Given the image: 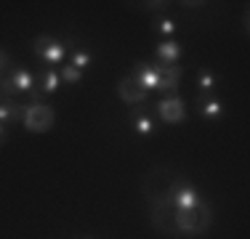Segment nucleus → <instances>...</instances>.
<instances>
[{
  "instance_id": "1",
  "label": "nucleus",
  "mask_w": 250,
  "mask_h": 239,
  "mask_svg": "<svg viewBox=\"0 0 250 239\" xmlns=\"http://www.w3.org/2000/svg\"><path fill=\"white\" fill-rule=\"evenodd\" d=\"M173 220H176V229L181 237H200L205 231H210L213 226V210L208 202H197L194 207L189 210H176L173 213Z\"/></svg>"
},
{
  "instance_id": "2",
  "label": "nucleus",
  "mask_w": 250,
  "mask_h": 239,
  "mask_svg": "<svg viewBox=\"0 0 250 239\" xmlns=\"http://www.w3.org/2000/svg\"><path fill=\"white\" fill-rule=\"evenodd\" d=\"M181 181L170 167H152L144 178H141V194L146 202H168L173 186Z\"/></svg>"
},
{
  "instance_id": "3",
  "label": "nucleus",
  "mask_w": 250,
  "mask_h": 239,
  "mask_svg": "<svg viewBox=\"0 0 250 239\" xmlns=\"http://www.w3.org/2000/svg\"><path fill=\"white\" fill-rule=\"evenodd\" d=\"M53 122H56V112H53L51 104H24V120H21V125H24L27 133H35V136H43L48 133L53 128Z\"/></svg>"
},
{
  "instance_id": "4",
  "label": "nucleus",
  "mask_w": 250,
  "mask_h": 239,
  "mask_svg": "<svg viewBox=\"0 0 250 239\" xmlns=\"http://www.w3.org/2000/svg\"><path fill=\"white\" fill-rule=\"evenodd\" d=\"M32 51H35V56H38L40 61H45L53 69H59V64H62L64 56L69 53L62 40H56L53 35H38L35 43H32Z\"/></svg>"
},
{
  "instance_id": "5",
  "label": "nucleus",
  "mask_w": 250,
  "mask_h": 239,
  "mask_svg": "<svg viewBox=\"0 0 250 239\" xmlns=\"http://www.w3.org/2000/svg\"><path fill=\"white\" fill-rule=\"evenodd\" d=\"M154 117L165 125H178L187 120V104L181 96H165L154 104Z\"/></svg>"
},
{
  "instance_id": "6",
  "label": "nucleus",
  "mask_w": 250,
  "mask_h": 239,
  "mask_svg": "<svg viewBox=\"0 0 250 239\" xmlns=\"http://www.w3.org/2000/svg\"><path fill=\"white\" fill-rule=\"evenodd\" d=\"M173 207L168 202H149V223L165 237H181L173 220Z\"/></svg>"
},
{
  "instance_id": "7",
  "label": "nucleus",
  "mask_w": 250,
  "mask_h": 239,
  "mask_svg": "<svg viewBox=\"0 0 250 239\" xmlns=\"http://www.w3.org/2000/svg\"><path fill=\"white\" fill-rule=\"evenodd\" d=\"M117 99H120L125 106H144L146 99H149V93L139 85V80H136L133 75H125L117 80Z\"/></svg>"
},
{
  "instance_id": "8",
  "label": "nucleus",
  "mask_w": 250,
  "mask_h": 239,
  "mask_svg": "<svg viewBox=\"0 0 250 239\" xmlns=\"http://www.w3.org/2000/svg\"><path fill=\"white\" fill-rule=\"evenodd\" d=\"M200 202V191L197 186H192L189 181H178L173 191H170V197H168V205L173 207V210H189V207H194Z\"/></svg>"
},
{
  "instance_id": "9",
  "label": "nucleus",
  "mask_w": 250,
  "mask_h": 239,
  "mask_svg": "<svg viewBox=\"0 0 250 239\" xmlns=\"http://www.w3.org/2000/svg\"><path fill=\"white\" fill-rule=\"evenodd\" d=\"M130 75L139 80V85L144 88L146 93H157L160 91V82H163V75H160L157 64H146V61H136V67Z\"/></svg>"
},
{
  "instance_id": "10",
  "label": "nucleus",
  "mask_w": 250,
  "mask_h": 239,
  "mask_svg": "<svg viewBox=\"0 0 250 239\" xmlns=\"http://www.w3.org/2000/svg\"><path fill=\"white\" fill-rule=\"evenodd\" d=\"M160 67V75H163V82H160V96H178V88H181V77H184V67L181 64H173V67Z\"/></svg>"
},
{
  "instance_id": "11",
  "label": "nucleus",
  "mask_w": 250,
  "mask_h": 239,
  "mask_svg": "<svg viewBox=\"0 0 250 239\" xmlns=\"http://www.w3.org/2000/svg\"><path fill=\"white\" fill-rule=\"evenodd\" d=\"M184 48L178 40H160L157 45H154V56H157V64H163V67H173L178 64V59H181Z\"/></svg>"
},
{
  "instance_id": "12",
  "label": "nucleus",
  "mask_w": 250,
  "mask_h": 239,
  "mask_svg": "<svg viewBox=\"0 0 250 239\" xmlns=\"http://www.w3.org/2000/svg\"><path fill=\"white\" fill-rule=\"evenodd\" d=\"M8 77H11V82H14V88L19 96H29L32 91H38V88H35V77L27 67H11Z\"/></svg>"
},
{
  "instance_id": "13",
  "label": "nucleus",
  "mask_w": 250,
  "mask_h": 239,
  "mask_svg": "<svg viewBox=\"0 0 250 239\" xmlns=\"http://www.w3.org/2000/svg\"><path fill=\"white\" fill-rule=\"evenodd\" d=\"M197 112L202 120H221L226 106L221 99H216V96H200L197 99Z\"/></svg>"
},
{
  "instance_id": "14",
  "label": "nucleus",
  "mask_w": 250,
  "mask_h": 239,
  "mask_svg": "<svg viewBox=\"0 0 250 239\" xmlns=\"http://www.w3.org/2000/svg\"><path fill=\"white\" fill-rule=\"evenodd\" d=\"M133 130H136V136H141V139H149V136H154L157 122H154V115H149V109L139 106V109L133 112Z\"/></svg>"
},
{
  "instance_id": "15",
  "label": "nucleus",
  "mask_w": 250,
  "mask_h": 239,
  "mask_svg": "<svg viewBox=\"0 0 250 239\" xmlns=\"http://www.w3.org/2000/svg\"><path fill=\"white\" fill-rule=\"evenodd\" d=\"M24 120V104L14 99H3L0 101V122L3 125H16Z\"/></svg>"
},
{
  "instance_id": "16",
  "label": "nucleus",
  "mask_w": 250,
  "mask_h": 239,
  "mask_svg": "<svg viewBox=\"0 0 250 239\" xmlns=\"http://www.w3.org/2000/svg\"><path fill=\"white\" fill-rule=\"evenodd\" d=\"M218 80H221V77H218L213 69L202 67L200 69V77H197V91H200V96H216Z\"/></svg>"
},
{
  "instance_id": "17",
  "label": "nucleus",
  "mask_w": 250,
  "mask_h": 239,
  "mask_svg": "<svg viewBox=\"0 0 250 239\" xmlns=\"http://www.w3.org/2000/svg\"><path fill=\"white\" fill-rule=\"evenodd\" d=\"M59 82H62V77H59V69H45L43 72V80H40V93L43 96H53L59 91Z\"/></svg>"
},
{
  "instance_id": "18",
  "label": "nucleus",
  "mask_w": 250,
  "mask_h": 239,
  "mask_svg": "<svg viewBox=\"0 0 250 239\" xmlns=\"http://www.w3.org/2000/svg\"><path fill=\"white\" fill-rule=\"evenodd\" d=\"M69 64L85 75V72L91 69V64H93V53H91V51H83V48H77V51L69 53Z\"/></svg>"
},
{
  "instance_id": "19",
  "label": "nucleus",
  "mask_w": 250,
  "mask_h": 239,
  "mask_svg": "<svg viewBox=\"0 0 250 239\" xmlns=\"http://www.w3.org/2000/svg\"><path fill=\"white\" fill-rule=\"evenodd\" d=\"M154 29H157L160 35H163V40H170L176 35V21L170 19V16H160V19H154Z\"/></svg>"
},
{
  "instance_id": "20",
  "label": "nucleus",
  "mask_w": 250,
  "mask_h": 239,
  "mask_svg": "<svg viewBox=\"0 0 250 239\" xmlns=\"http://www.w3.org/2000/svg\"><path fill=\"white\" fill-rule=\"evenodd\" d=\"M59 77H62L64 82H69V85H77V82L83 80V72H80V69H75L72 64H64V67L59 69Z\"/></svg>"
},
{
  "instance_id": "21",
  "label": "nucleus",
  "mask_w": 250,
  "mask_h": 239,
  "mask_svg": "<svg viewBox=\"0 0 250 239\" xmlns=\"http://www.w3.org/2000/svg\"><path fill=\"white\" fill-rule=\"evenodd\" d=\"M11 67H14V61H11L8 51H5V48H0V77H3V75H8Z\"/></svg>"
},
{
  "instance_id": "22",
  "label": "nucleus",
  "mask_w": 250,
  "mask_h": 239,
  "mask_svg": "<svg viewBox=\"0 0 250 239\" xmlns=\"http://www.w3.org/2000/svg\"><path fill=\"white\" fill-rule=\"evenodd\" d=\"M141 5H146V8H149V11H165V8H168V5H170V3H141Z\"/></svg>"
},
{
  "instance_id": "23",
  "label": "nucleus",
  "mask_w": 250,
  "mask_h": 239,
  "mask_svg": "<svg viewBox=\"0 0 250 239\" xmlns=\"http://www.w3.org/2000/svg\"><path fill=\"white\" fill-rule=\"evenodd\" d=\"M5 139H8V133H5V125H3V122H0V143H3Z\"/></svg>"
},
{
  "instance_id": "24",
  "label": "nucleus",
  "mask_w": 250,
  "mask_h": 239,
  "mask_svg": "<svg viewBox=\"0 0 250 239\" xmlns=\"http://www.w3.org/2000/svg\"><path fill=\"white\" fill-rule=\"evenodd\" d=\"M181 5H187V8H202L205 3H181Z\"/></svg>"
},
{
  "instance_id": "25",
  "label": "nucleus",
  "mask_w": 250,
  "mask_h": 239,
  "mask_svg": "<svg viewBox=\"0 0 250 239\" xmlns=\"http://www.w3.org/2000/svg\"><path fill=\"white\" fill-rule=\"evenodd\" d=\"M3 99H5V96H3V93H0V101H3Z\"/></svg>"
},
{
  "instance_id": "26",
  "label": "nucleus",
  "mask_w": 250,
  "mask_h": 239,
  "mask_svg": "<svg viewBox=\"0 0 250 239\" xmlns=\"http://www.w3.org/2000/svg\"><path fill=\"white\" fill-rule=\"evenodd\" d=\"M88 239H91V237H88Z\"/></svg>"
}]
</instances>
